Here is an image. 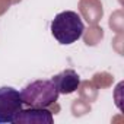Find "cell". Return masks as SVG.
<instances>
[{
  "instance_id": "obj_1",
  "label": "cell",
  "mask_w": 124,
  "mask_h": 124,
  "mask_svg": "<svg viewBox=\"0 0 124 124\" xmlns=\"http://www.w3.org/2000/svg\"><path fill=\"white\" fill-rule=\"evenodd\" d=\"M85 31V25L82 18L73 10H64L51 22V34L57 39V42L63 45H70L76 42Z\"/></svg>"
},
{
  "instance_id": "obj_2",
  "label": "cell",
  "mask_w": 124,
  "mask_h": 124,
  "mask_svg": "<svg viewBox=\"0 0 124 124\" xmlns=\"http://www.w3.org/2000/svg\"><path fill=\"white\" fill-rule=\"evenodd\" d=\"M23 104L34 108H48L54 105L58 99V91L54 82L50 79L34 80L23 88L21 92Z\"/></svg>"
},
{
  "instance_id": "obj_3",
  "label": "cell",
  "mask_w": 124,
  "mask_h": 124,
  "mask_svg": "<svg viewBox=\"0 0 124 124\" xmlns=\"http://www.w3.org/2000/svg\"><path fill=\"white\" fill-rule=\"evenodd\" d=\"M22 96L21 92L10 88L2 86L0 88V124L6 123H16L22 111Z\"/></svg>"
},
{
  "instance_id": "obj_4",
  "label": "cell",
  "mask_w": 124,
  "mask_h": 124,
  "mask_svg": "<svg viewBox=\"0 0 124 124\" xmlns=\"http://www.w3.org/2000/svg\"><path fill=\"white\" fill-rule=\"evenodd\" d=\"M51 80L57 86L58 93H64V95H69V93H73L75 91H78L79 83H80V78L73 69L63 70L61 73L55 75Z\"/></svg>"
},
{
  "instance_id": "obj_5",
  "label": "cell",
  "mask_w": 124,
  "mask_h": 124,
  "mask_svg": "<svg viewBox=\"0 0 124 124\" xmlns=\"http://www.w3.org/2000/svg\"><path fill=\"white\" fill-rule=\"evenodd\" d=\"M53 112L47 108H34L22 109L19 117L16 118V123H28V124H53Z\"/></svg>"
},
{
  "instance_id": "obj_6",
  "label": "cell",
  "mask_w": 124,
  "mask_h": 124,
  "mask_svg": "<svg viewBox=\"0 0 124 124\" xmlns=\"http://www.w3.org/2000/svg\"><path fill=\"white\" fill-rule=\"evenodd\" d=\"M79 10L88 23H98L104 16L101 0H79Z\"/></svg>"
},
{
  "instance_id": "obj_7",
  "label": "cell",
  "mask_w": 124,
  "mask_h": 124,
  "mask_svg": "<svg viewBox=\"0 0 124 124\" xmlns=\"http://www.w3.org/2000/svg\"><path fill=\"white\" fill-rule=\"evenodd\" d=\"M83 41L86 45L89 47H93L96 45L98 42H101V39L104 38V29L98 25V23H92L88 29L83 31Z\"/></svg>"
},
{
  "instance_id": "obj_8",
  "label": "cell",
  "mask_w": 124,
  "mask_h": 124,
  "mask_svg": "<svg viewBox=\"0 0 124 124\" xmlns=\"http://www.w3.org/2000/svg\"><path fill=\"white\" fill-rule=\"evenodd\" d=\"M79 95L83 101L92 104L98 99V88L93 85V82H89V80H83L79 83Z\"/></svg>"
},
{
  "instance_id": "obj_9",
  "label": "cell",
  "mask_w": 124,
  "mask_h": 124,
  "mask_svg": "<svg viewBox=\"0 0 124 124\" xmlns=\"http://www.w3.org/2000/svg\"><path fill=\"white\" fill-rule=\"evenodd\" d=\"M92 82H93V85L98 89H107V88H109L114 83V78L108 72H98V73L93 75Z\"/></svg>"
},
{
  "instance_id": "obj_10",
  "label": "cell",
  "mask_w": 124,
  "mask_h": 124,
  "mask_svg": "<svg viewBox=\"0 0 124 124\" xmlns=\"http://www.w3.org/2000/svg\"><path fill=\"white\" fill-rule=\"evenodd\" d=\"M109 28L112 31H115L117 34H123V28H124V15H123V10H115L109 16Z\"/></svg>"
},
{
  "instance_id": "obj_11",
  "label": "cell",
  "mask_w": 124,
  "mask_h": 124,
  "mask_svg": "<svg viewBox=\"0 0 124 124\" xmlns=\"http://www.w3.org/2000/svg\"><path fill=\"white\" fill-rule=\"evenodd\" d=\"M91 111V104L83 101L82 98L80 99H75L73 104H72V112L75 117H82L85 114H88Z\"/></svg>"
},
{
  "instance_id": "obj_12",
  "label": "cell",
  "mask_w": 124,
  "mask_h": 124,
  "mask_svg": "<svg viewBox=\"0 0 124 124\" xmlns=\"http://www.w3.org/2000/svg\"><path fill=\"white\" fill-rule=\"evenodd\" d=\"M12 5V0H0V16L5 15Z\"/></svg>"
},
{
  "instance_id": "obj_13",
  "label": "cell",
  "mask_w": 124,
  "mask_h": 124,
  "mask_svg": "<svg viewBox=\"0 0 124 124\" xmlns=\"http://www.w3.org/2000/svg\"><path fill=\"white\" fill-rule=\"evenodd\" d=\"M19 2H22V0H12V3H19Z\"/></svg>"
}]
</instances>
